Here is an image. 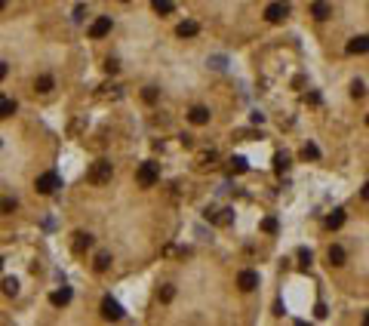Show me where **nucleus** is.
<instances>
[{"instance_id": "nucleus-1", "label": "nucleus", "mask_w": 369, "mask_h": 326, "mask_svg": "<svg viewBox=\"0 0 369 326\" xmlns=\"http://www.w3.org/2000/svg\"><path fill=\"white\" fill-rule=\"evenodd\" d=\"M135 182H139V188H154L160 182V167L151 163V160H145L142 167L135 170Z\"/></svg>"}, {"instance_id": "nucleus-2", "label": "nucleus", "mask_w": 369, "mask_h": 326, "mask_svg": "<svg viewBox=\"0 0 369 326\" xmlns=\"http://www.w3.org/2000/svg\"><path fill=\"white\" fill-rule=\"evenodd\" d=\"M111 176H114V167H111L108 160H96L93 167H89V173H86V182L89 185H108Z\"/></svg>"}, {"instance_id": "nucleus-3", "label": "nucleus", "mask_w": 369, "mask_h": 326, "mask_svg": "<svg viewBox=\"0 0 369 326\" xmlns=\"http://www.w3.org/2000/svg\"><path fill=\"white\" fill-rule=\"evenodd\" d=\"M286 16H289V4H286V0H274V4L265 7V19H268L271 25H280Z\"/></svg>"}, {"instance_id": "nucleus-4", "label": "nucleus", "mask_w": 369, "mask_h": 326, "mask_svg": "<svg viewBox=\"0 0 369 326\" xmlns=\"http://www.w3.org/2000/svg\"><path fill=\"white\" fill-rule=\"evenodd\" d=\"M59 185H62V179H59L56 173H43V176H37V182H34L37 194H53Z\"/></svg>"}, {"instance_id": "nucleus-5", "label": "nucleus", "mask_w": 369, "mask_h": 326, "mask_svg": "<svg viewBox=\"0 0 369 326\" xmlns=\"http://www.w3.org/2000/svg\"><path fill=\"white\" fill-rule=\"evenodd\" d=\"M111 34V16H99L93 25H89V37L93 40H102V37H108Z\"/></svg>"}, {"instance_id": "nucleus-6", "label": "nucleus", "mask_w": 369, "mask_h": 326, "mask_svg": "<svg viewBox=\"0 0 369 326\" xmlns=\"http://www.w3.org/2000/svg\"><path fill=\"white\" fill-rule=\"evenodd\" d=\"M102 317H105V320H120V317H123V308L108 296V299H102Z\"/></svg>"}, {"instance_id": "nucleus-7", "label": "nucleus", "mask_w": 369, "mask_h": 326, "mask_svg": "<svg viewBox=\"0 0 369 326\" xmlns=\"http://www.w3.org/2000/svg\"><path fill=\"white\" fill-rule=\"evenodd\" d=\"M345 50H348V56H363V53H369V37H366V34H360V37H351Z\"/></svg>"}, {"instance_id": "nucleus-8", "label": "nucleus", "mask_w": 369, "mask_h": 326, "mask_svg": "<svg viewBox=\"0 0 369 326\" xmlns=\"http://www.w3.org/2000/svg\"><path fill=\"white\" fill-rule=\"evenodd\" d=\"M209 117H212V114H209V108H203V105H194V108L188 111V120H191L194 127H206Z\"/></svg>"}, {"instance_id": "nucleus-9", "label": "nucleus", "mask_w": 369, "mask_h": 326, "mask_svg": "<svg viewBox=\"0 0 369 326\" xmlns=\"http://www.w3.org/2000/svg\"><path fill=\"white\" fill-rule=\"evenodd\" d=\"M237 287H240L243 293H252V290L258 287V274H255V271H240V277H237Z\"/></svg>"}, {"instance_id": "nucleus-10", "label": "nucleus", "mask_w": 369, "mask_h": 326, "mask_svg": "<svg viewBox=\"0 0 369 326\" xmlns=\"http://www.w3.org/2000/svg\"><path fill=\"white\" fill-rule=\"evenodd\" d=\"M311 16H314L317 22H326V19L332 16V7L326 4V0H314V4H311Z\"/></svg>"}, {"instance_id": "nucleus-11", "label": "nucleus", "mask_w": 369, "mask_h": 326, "mask_svg": "<svg viewBox=\"0 0 369 326\" xmlns=\"http://www.w3.org/2000/svg\"><path fill=\"white\" fill-rule=\"evenodd\" d=\"M326 259H329V265H336V268H342L345 265V259H348V253L339 247V243H332V247L326 250Z\"/></svg>"}, {"instance_id": "nucleus-12", "label": "nucleus", "mask_w": 369, "mask_h": 326, "mask_svg": "<svg viewBox=\"0 0 369 326\" xmlns=\"http://www.w3.org/2000/svg\"><path fill=\"white\" fill-rule=\"evenodd\" d=\"M175 34H178V37H197V34H200V25H197L194 19H184V22L175 28Z\"/></svg>"}, {"instance_id": "nucleus-13", "label": "nucleus", "mask_w": 369, "mask_h": 326, "mask_svg": "<svg viewBox=\"0 0 369 326\" xmlns=\"http://www.w3.org/2000/svg\"><path fill=\"white\" fill-rule=\"evenodd\" d=\"M71 247H74V253H83V250L93 247V237H89L86 231H77V234H74V243H71Z\"/></svg>"}, {"instance_id": "nucleus-14", "label": "nucleus", "mask_w": 369, "mask_h": 326, "mask_svg": "<svg viewBox=\"0 0 369 326\" xmlns=\"http://www.w3.org/2000/svg\"><path fill=\"white\" fill-rule=\"evenodd\" d=\"M206 219L225 228V225H231V222H234V213H231V210H218V213H206Z\"/></svg>"}, {"instance_id": "nucleus-15", "label": "nucleus", "mask_w": 369, "mask_h": 326, "mask_svg": "<svg viewBox=\"0 0 369 326\" xmlns=\"http://www.w3.org/2000/svg\"><path fill=\"white\" fill-rule=\"evenodd\" d=\"M342 225H345V210H332V213L326 216V228H329V231H339Z\"/></svg>"}, {"instance_id": "nucleus-16", "label": "nucleus", "mask_w": 369, "mask_h": 326, "mask_svg": "<svg viewBox=\"0 0 369 326\" xmlns=\"http://www.w3.org/2000/svg\"><path fill=\"white\" fill-rule=\"evenodd\" d=\"M50 302H53L56 308H65V305L71 302V290H68V287H62V290H56V293L50 296Z\"/></svg>"}, {"instance_id": "nucleus-17", "label": "nucleus", "mask_w": 369, "mask_h": 326, "mask_svg": "<svg viewBox=\"0 0 369 326\" xmlns=\"http://www.w3.org/2000/svg\"><path fill=\"white\" fill-rule=\"evenodd\" d=\"M53 87H56V80H53L50 74H40V77H37V84H34V90H37V93H43V96H47V93H53Z\"/></svg>"}, {"instance_id": "nucleus-18", "label": "nucleus", "mask_w": 369, "mask_h": 326, "mask_svg": "<svg viewBox=\"0 0 369 326\" xmlns=\"http://www.w3.org/2000/svg\"><path fill=\"white\" fill-rule=\"evenodd\" d=\"M151 7H154L160 16H169V13L175 10V4H172V0H151Z\"/></svg>"}, {"instance_id": "nucleus-19", "label": "nucleus", "mask_w": 369, "mask_h": 326, "mask_svg": "<svg viewBox=\"0 0 369 326\" xmlns=\"http://www.w3.org/2000/svg\"><path fill=\"white\" fill-rule=\"evenodd\" d=\"M16 114V102L13 99H0V120H7Z\"/></svg>"}, {"instance_id": "nucleus-20", "label": "nucleus", "mask_w": 369, "mask_h": 326, "mask_svg": "<svg viewBox=\"0 0 369 326\" xmlns=\"http://www.w3.org/2000/svg\"><path fill=\"white\" fill-rule=\"evenodd\" d=\"M215 157H218L215 151H203V154L197 157V167H200V170H206V167H215Z\"/></svg>"}, {"instance_id": "nucleus-21", "label": "nucleus", "mask_w": 369, "mask_h": 326, "mask_svg": "<svg viewBox=\"0 0 369 326\" xmlns=\"http://www.w3.org/2000/svg\"><path fill=\"white\" fill-rule=\"evenodd\" d=\"M302 160H320V148H317L314 142L302 145Z\"/></svg>"}, {"instance_id": "nucleus-22", "label": "nucleus", "mask_w": 369, "mask_h": 326, "mask_svg": "<svg viewBox=\"0 0 369 326\" xmlns=\"http://www.w3.org/2000/svg\"><path fill=\"white\" fill-rule=\"evenodd\" d=\"M108 268H111V256H108V253H99V256H96V271L105 274Z\"/></svg>"}, {"instance_id": "nucleus-23", "label": "nucleus", "mask_w": 369, "mask_h": 326, "mask_svg": "<svg viewBox=\"0 0 369 326\" xmlns=\"http://www.w3.org/2000/svg\"><path fill=\"white\" fill-rule=\"evenodd\" d=\"M228 170H231V173H246L249 167H246V160H243V157H231V163H228Z\"/></svg>"}, {"instance_id": "nucleus-24", "label": "nucleus", "mask_w": 369, "mask_h": 326, "mask_svg": "<svg viewBox=\"0 0 369 326\" xmlns=\"http://www.w3.org/2000/svg\"><path fill=\"white\" fill-rule=\"evenodd\" d=\"M19 293V280L16 277H7L4 280V296H16Z\"/></svg>"}, {"instance_id": "nucleus-25", "label": "nucleus", "mask_w": 369, "mask_h": 326, "mask_svg": "<svg viewBox=\"0 0 369 326\" xmlns=\"http://www.w3.org/2000/svg\"><path fill=\"white\" fill-rule=\"evenodd\" d=\"M157 299H160V302H163V305H169V302H172V299H175V287H163V290H160V293H157Z\"/></svg>"}, {"instance_id": "nucleus-26", "label": "nucleus", "mask_w": 369, "mask_h": 326, "mask_svg": "<svg viewBox=\"0 0 369 326\" xmlns=\"http://www.w3.org/2000/svg\"><path fill=\"white\" fill-rule=\"evenodd\" d=\"M274 170H277V173H286V170H289V157H286V154H277V157H274Z\"/></svg>"}, {"instance_id": "nucleus-27", "label": "nucleus", "mask_w": 369, "mask_h": 326, "mask_svg": "<svg viewBox=\"0 0 369 326\" xmlns=\"http://www.w3.org/2000/svg\"><path fill=\"white\" fill-rule=\"evenodd\" d=\"M277 228H280V225H277V219H271V216H268V219H262V231H265V234H277Z\"/></svg>"}, {"instance_id": "nucleus-28", "label": "nucleus", "mask_w": 369, "mask_h": 326, "mask_svg": "<svg viewBox=\"0 0 369 326\" xmlns=\"http://www.w3.org/2000/svg\"><path fill=\"white\" fill-rule=\"evenodd\" d=\"M351 96H354V99H363V96H366V87L360 84V80H354V84H351Z\"/></svg>"}, {"instance_id": "nucleus-29", "label": "nucleus", "mask_w": 369, "mask_h": 326, "mask_svg": "<svg viewBox=\"0 0 369 326\" xmlns=\"http://www.w3.org/2000/svg\"><path fill=\"white\" fill-rule=\"evenodd\" d=\"M0 210H4V213H13V210H16V197H4V200H0Z\"/></svg>"}, {"instance_id": "nucleus-30", "label": "nucleus", "mask_w": 369, "mask_h": 326, "mask_svg": "<svg viewBox=\"0 0 369 326\" xmlns=\"http://www.w3.org/2000/svg\"><path fill=\"white\" fill-rule=\"evenodd\" d=\"M142 99H145L148 105H154V102H157V90H154V87H148V90L142 93Z\"/></svg>"}, {"instance_id": "nucleus-31", "label": "nucleus", "mask_w": 369, "mask_h": 326, "mask_svg": "<svg viewBox=\"0 0 369 326\" xmlns=\"http://www.w3.org/2000/svg\"><path fill=\"white\" fill-rule=\"evenodd\" d=\"M117 68H120L117 59H108V62H105V71H108V74H117Z\"/></svg>"}, {"instance_id": "nucleus-32", "label": "nucleus", "mask_w": 369, "mask_h": 326, "mask_svg": "<svg viewBox=\"0 0 369 326\" xmlns=\"http://www.w3.org/2000/svg\"><path fill=\"white\" fill-rule=\"evenodd\" d=\"M299 259H302V265H311V250H299Z\"/></svg>"}, {"instance_id": "nucleus-33", "label": "nucleus", "mask_w": 369, "mask_h": 326, "mask_svg": "<svg viewBox=\"0 0 369 326\" xmlns=\"http://www.w3.org/2000/svg\"><path fill=\"white\" fill-rule=\"evenodd\" d=\"M305 102H308V105H320V96H317V93H308Z\"/></svg>"}, {"instance_id": "nucleus-34", "label": "nucleus", "mask_w": 369, "mask_h": 326, "mask_svg": "<svg viewBox=\"0 0 369 326\" xmlns=\"http://www.w3.org/2000/svg\"><path fill=\"white\" fill-rule=\"evenodd\" d=\"M7 74H10V68H7V62H0V80H4Z\"/></svg>"}, {"instance_id": "nucleus-35", "label": "nucleus", "mask_w": 369, "mask_h": 326, "mask_svg": "<svg viewBox=\"0 0 369 326\" xmlns=\"http://www.w3.org/2000/svg\"><path fill=\"white\" fill-rule=\"evenodd\" d=\"M360 197H363V200H369V182H366V185L360 188Z\"/></svg>"}, {"instance_id": "nucleus-36", "label": "nucleus", "mask_w": 369, "mask_h": 326, "mask_svg": "<svg viewBox=\"0 0 369 326\" xmlns=\"http://www.w3.org/2000/svg\"><path fill=\"white\" fill-rule=\"evenodd\" d=\"M363 323H366V326H369V311H366V317H363Z\"/></svg>"}, {"instance_id": "nucleus-37", "label": "nucleus", "mask_w": 369, "mask_h": 326, "mask_svg": "<svg viewBox=\"0 0 369 326\" xmlns=\"http://www.w3.org/2000/svg\"><path fill=\"white\" fill-rule=\"evenodd\" d=\"M4 7H7V0H0V10H4Z\"/></svg>"}, {"instance_id": "nucleus-38", "label": "nucleus", "mask_w": 369, "mask_h": 326, "mask_svg": "<svg viewBox=\"0 0 369 326\" xmlns=\"http://www.w3.org/2000/svg\"><path fill=\"white\" fill-rule=\"evenodd\" d=\"M366 127H369V114H366Z\"/></svg>"}, {"instance_id": "nucleus-39", "label": "nucleus", "mask_w": 369, "mask_h": 326, "mask_svg": "<svg viewBox=\"0 0 369 326\" xmlns=\"http://www.w3.org/2000/svg\"><path fill=\"white\" fill-rule=\"evenodd\" d=\"M0 268H4V259H0Z\"/></svg>"}, {"instance_id": "nucleus-40", "label": "nucleus", "mask_w": 369, "mask_h": 326, "mask_svg": "<svg viewBox=\"0 0 369 326\" xmlns=\"http://www.w3.org/2000/svg\"><path fill=\"white\" fill-rule=\"evenodd\" d=\"M120 4H129V0H120Z\"/></svg>"}]
</instances>
